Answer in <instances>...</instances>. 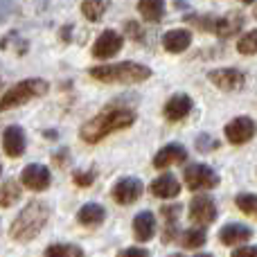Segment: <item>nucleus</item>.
<instances>
[{
	"mask_svg": "<svg viewBox=\"0 0 257 257\" xmlns=\"http://www.w3.org/2000/svg\"><path fill=\"white\" fill-rule=\"evenodd\" d=\"M50 169L45 165H27L25 169L21 172V183L32 192H43L50 187Z\"/></svg>",
	"mask_w": 257,
	"mask_h": 257,
	"instance_id": "nucleus-7",
	"label": "nucleus"
},
{
	"mask_svg": "<svg viewBox=\"0 0 257 257\" xmlns=\"http://www.w3.org/2000/svg\"><path fill=\"white\" fill-rule=\"evenodd\" d=\"M48 212H50L48 205L41 203V201L30 203L16 219H14L12 228H9L12 237L16 241H32L41 232V228L48 223Z\"/></svg>",
	"mask_w": 257,
	"mask_h": 257,
	"instance_id": "nucleus-3",
	"label": "nucleus"
},
{
	"mask_svg": "<svg viewBox=\"0 0 257 257\" xmlns=\"http://www.w3.org/2000/svg\"><path fill=\"white\" fill-rule=\"evenodd\" d=\"M140 196H142V183L133 176L122 178V181H117L115 187H113V199H115V203H120V205L136 203Z\"/></svg>",
	"mask_w": 257,
	"mask_h": 257,
	"instance_id": "nucleus-11",
	"label": "nucleus"
},
{
	"mask_svg": "<svg viewBox=\"0 0 257 257\" xmlns=\"http://www.w3.org/2000/svg\"><path fill=\"white\" fill-rule=\"evenodd\" d=\"M106 9H108V3H97V0H86V3H81V14L93 23L99 21Z\"/></svg>",
	"mask_w": 257,
	"mask_h": 257,
	"instance_id": "nucleus-25",
	"label": "nucleus"
},
{
	"mask_svg": "<svg viewBox=\"0 0 257 257\" xmlns=\"http://www.w3.org/2000/svg\"><path fill=\"white\" fill-rule=\"evenodd\" d=\"M151 194L158 196V199H176L178 192H181V183L172 176V174H163L151 183Z\"/></svg>",
	"mask_w": 257,
	"mask_h": 257,
	"instance_id": "nucleus-15",
	"label": "nucleus"
},
{
	"mask_svg": "<svg viewBox=\"0 0 257 257\" xmlns=\"http://www.w3.org/2000/svg\"><path fill=\"white\" fill-rule=\"evenodd\" d=\"M169 257H185V255H181V253H178V255H169Z\"/></svg>",
	"mask_w": 257,
	"mask_h": 257,
	"instance_id": "nucleus-35",
	"label": "nucleus"
},
{
	"mask_svg": "<svg viewBox=\"0 0 257 257\" xmlns=\"http://www.w3.org/2000/svg\"><path fill=\"white\" fill-rule=\"evenodd\" d=\"M237 208L241 212L257 217V194H239L237 196Z\"/></svg>",
	"mask_w": 257,
	"mask_h": 257,
	"instance_id": "nucleus-27",
	"label": "nucleus"
},
{
	"mask_svg": "<svg viewBox=\"0 0 257 257\" xmlns=\"http://www.w3.org/2000/svg\"><path fill=\"white\" fill-rule=\"evenodd\" d=\"M122 43H124V39H122V34H117L115 30L102 32L99 39L95 41V45H93V57H97V59L115 57V54L122 50Z\"/></svg>",
	"mask_w": 257,
	"mask_h": 257,
	"instance_id": "nucleus-9",
	"label": "nucleus"
},
{
	"mask_svg": "<svg viewBox=\"0 0 257 257\" xmlns=\"http://www.w3.org/2000/svg\"><path fill=\"white\" fill-rule=\"evenodd\" d=\"M196 257H212V255H196Z\"/></svg>",
	"mask_w": 257,
	"mask_h": 257,
	"instance_id": "nucleus-36",
	"label": "nucleus"
},
{
	"mask_svg": "<svg viewBox=\"0 0 257 257\" xmlns=\"http://www.w3.org/2000/svg\"><path fill=\"white\" fill-rule=\"evenodd\" d=\"M185 185L190 187L192 192L194 190H210V187L219 185V176L214 169H210L208 165H190L185 167Z\"/></svg>",
	"mask_w": 257,
	"mask_h": 257,
	"instance_id": "nucleus-5",
	"label": "nucleus"
},
{
	"mask_svg": "<svg viewBox=\"0 0 257 257\" xmlns=\"http://www.w3.org/2000/svg\"><path fill=\"white\" fill-rule=\"evenodd\" d=\"M72 181H75V185H79V187H88V185H93V181H95V172L93 169H90V172H75Z\"/></svg>",
	"mask_w": 257,
	"mask_h": 257,
	"instance_id": "nucleus-29",
	"label": "nucleus"
},
{
	"mask_svg": "<svg viewBox=\"0 0 257 257\" xmlns=\"http://www.w3.org/2000/svg\"><path fill=\"white\" fill-rule=\"evenodd\" d=\"M117 257H151V255H149V250L136 248V246H133V248H124Z\"/></svg>",
	"mask_w": 257,
	"mask_h": 257,
	"instance_id": "nucleus-31",
	"label": "nucleus"
},
{
	"mask_svg": "<svg viewBox=\"0 0 257 257\" xmlns=\"http://www.w3.org/2000/svg\"><path fill=\"white\" fill-rule=\"evenodd\" d=\"M104 217H106V210H104L102 205L86 203L84 208L79 210V214H77V221H79L81 226H86V228H95V226H99V223L104 221Z\"/></svg>",
	"mask_w": 257,
	"mask_h": 257,
	"instance_id": "nucleus-20",
	"label": "nucleus"
},
{
	"mask_svg": "<svg viewBox=\"0 0 257 257\" xmlns=\"http://www.w3.org/2000/svg\"><path fill=\"white\" fill-rule=\"evenodd\" d=\"M253 16L257 18V5H255V7H253Z\"/></svg>",
	"mask_w": 257,
	"mask_h": 257,
	"instance_id": "nucleus-34",
	"label": "nucleus"
},
{
	"mask_svg": "<svg viewBox=\"0 0 257 257\" xmlns=\"http://www.w3.org/2000/svg\"><path fill=\"white\" fill-rule=\"evenodd\" d=\"M0 174H3V165H0Z\"/></svg>",
	"mask_w": 257,
	"mask_h": 257,
	"instance_id": "nucleus-37",
	"label": "nucleus"
},
{
	"mask_svg": "<svg viewBox=\"0 0 257 257\" xmlns=\"http://www.w3.org/2000/svg\"><path fill=\"white\" fill-rule=\"evenodd\" d=\"M90 77L104 84H140L151 77V70L142 63L122 61L113 63V66H97L90 68Z\"/></svg>",
	"mask_w": 257,
	"mask_h": 257,
	"instance_id": "nucleus-2",
	"label": "nucleus"
},
{
	"mask_svg": "<svg viewBox=\"0 0 257 257\" xmlns=\"http://www.w3.org/2000/svg\"><path fill=\"white\" fill-rule=\"evenodd\" d=\"M133 122H136V111H131V108H108L81 126V140L95 145L102 138L111 136L113 131L131 126Z\"/></svg>",
	"mask_w": 257,
	"mask_h": 257,
	"instance_id": "nucleus-1",
	"label": "nucleus"
},
{
	"mask_svg": "<svg viewBox=\"0 0 257 257\" xmlns=\"http://www.w3.org/2000/svg\"><path fill=\"white\" fill-rule=\"evenodd\" d=\"M3 149L9 158H18L25 154V131L18 124H12L3 133Z\"/></svg>",
	"mask_w": 257,
	"mask_h": 257,
	"instance_id": "nucleus-12",
	"label": "nucleus"
},
{
	"mask_svg": "<svg viewBox=\"0 0 257 257\" xmlns=\"http://www.w3.org/2000/svg\"><path fill=\"white\" fill-rule=\"evenodd\" d=\"M205 230L203 228H190V230H185L183 232V239H181V244L185 246V248H201V246L205 244Z\"/></svg>",
	"mask_w": 257,
	"mask_h": 257,
	"instance_id": "nucleus-24",
	"label": "nucleus"
},
{
	"mask_svg": "<svg viewBox=\"0 0 257 257\" xmlns=\"http://www.w3.org/2000/svg\"><path fill=\"white\" fill-rule=\"evenodd\" d=\"M160 212H163V217L167 219V228H174V223H176V219H178V212H181V205H165L163 210H160Z\"/></svg>",
	"mask_w": 257,
	"mask_h": 257,
	"instance_id": "nucleus-28",
	"label": "nucleus"
},
{
	"mask_svg": "<svg viewBox=\"0 0 257 257\" xmlns=\"http://www.w3.org/2000/svg\"><path fill=\"white\" fill-rule=\"evenodd\" d=\"M48 93V81L45 79H25L18 81L14 88H9L7 93L0 97V111H9V108H16L21 104L30 102L34 97Z\"/></svg>",
	"mask_w": 257,
	"mask_h": 257,
	"instance_id": "nucleus-4",
	"label": "nucleus"
},
{
	"mask_svg": "<svg viewBox=\"0 0 257 257\" xmlns=\"http://www.w3.org/2000/svg\"><path fill=\"white\" fill-rule=\"evenodd\" d=\"M208 79L221 90H239L246 84V75L239 68H219L210 72Z\"/></svg>",
	"mask_w": 257,
	"mask_h": 257,
	"instance_id": "nucleus-8",
	"label": "nucleus"
},
{
	"mask_svg": "<svg viewBox=\"0 0 257 257\" xmlns=\"http://www.w3.org/2000/svg\"><path fill=\"white\" fill-rule=\"evenodd\" d=\"M21 199V187L14 181L0 183V208H12L16 201Z\"/></svg>",
	"mask_w": 257,
	"mask_h": 257,
	"instance_id": "nucleus-22",
	"label": "nucleus"
},
{
	"mask_svg": "<svg viewBox=\"0 0 257 257\" xmlns=\"http://www.w3.org/2000/svg\"><path fill=\"white\" fill-rule=\"evenodd\" d=\"M253 237V230L248 226H241V223H228L219 230V239L226 246H235V244H244Z\"/></svg>",
	"mask_w": 257,
	"mask_h": 257,
	"instance_id": "nucleus-16",
	"label": "nucleus"
},
{
	"mask_svg": "<svg viewBox=\"0 0 257 257\" xmlns=\"http://www.w3.org/2000/svg\"><path fill=\"white\" fill-rule=\"evenodd\" d=\"M126 30L131 32V36H133L136 41H138V39H142V30L136 25V23H126Z\"/></svg>",
	"mask_w": 257,
	"mask_h": 257,
	"instance_id": "nucleus-33",
	"label": "nucleus"
},
{
	"mask_svg": "<svg viewBox=\"0 0 257 257\" xmlns=\"http://www.w3.org/2000/svg\"><path fill=\"white\" fill-rule=\"evenodd\" d=\"M45 257H84V250L72 244H52L45 250Z\"/></svg>",
	"mask_w": 257,
	"mask_h": 257,
	"instance_id": "nucleus-23",
	"label": "nucleus"
},
{
	"mask_svg": "<svg viewBox=\"0 0 257 257\" xmlns=\"http://www.w3.org/2000/svg\"><path fill=\"white\" fill-rule=\"evenodd\" d=\"M133 235H136L138 241H149L156 235V217L149 210L140 212L133 219Z\"/></svg>",
	"mask_w": 257,
	"mask_h": 257,
	"instance_id": "nucleus-18",
	"label": "nucleus"
},
{
	"mask_svg": "<svg viewBox=\"0 0 257 257\" xmlns=\"http://www.w3.org/2000/svg\"><path fill=\"white\" fill-rule=\"evenodd\" d=\"M192 111V99L187 95H174L167 104H165V117L169 122H178L183 117H187Z\"/></svg>",
	"mask_w": 257,
	"mask_h": 257,
	"instance_id": "nucleus-17",
	"label": "nucleus"
},
{
	"mask_svg": "<svg viewBox=\"0 0 257 257\" xmlns=\"http://www.w3.org/2000/svg\"><path fill=\"white\" fill-rule=\"evenodd\" d=\"M237 50L241 54H257V30H250L237 41Z\"/></svg>",
	"mask_w": 257,
	"mask_h": 257,
	"instance_id": "nucleus-26",
	"label": "nucleus"
},
{
	"mask_svg": "<svg viewBox=\"0 0 257 257\" xmlns=\"http://www.w3.org/2000/svg\"><path fill=\"white\" fill-rule=\"evenodd\" d=\"M232 257H257V246H244V248H237Z\"/></svg>",
	"mask_w": 257,
	"mask_h": 257,
	"instance_id": "nucleus-32",
	"label": "nucleus"
},
{
	"mask_svg": "<svg viewBox=\"0 0 257 257\" xmlns=\"http://www.w3.org/2000/svg\"><path fill=\"white\" fill-rule=\"evenodd\" d=\"M190 219L199 226H208L217 219V205L210 196H194L190 203Z\"/></svg>",
	"mask_w": 257,
	"mask_h": 257,
	"instance_id": "nucleus-10",
	"label": "nucleus"
},
{
	"mask_svg": "<svg viewBox=\"0 0 257 257\" xmlns=\"http://www.w3.org/2000/svg\"><path fill=\"white\" fill-rule=\"evenodd\" d=\"M192 45V34L187 30H169L163 36V48L167 52H183Z\"/></svg>",
	"mask_w": 257,
	"mask_h": 257,
	"instance_id": "nucleus-19",
	"label": "nucleus"
},
{
	"mask_svg": "<svg viewBox=\"0 0 257 257\" xmlns=\"http://www.w3.org/2000/svg\"><path fill=\"white\" fill-rule=\"evenodd\" d=\"M219 147V142L214 140V138H210V136H199V142H196V149L199 151H210V149H217Z\"/></svg>",
	"mask_w": 257,
	"mask_h": 257,
	"instance_id": "nucleus-30",
	"label": "nucleus"
},
{
	"mask_svg": "<svg viewBox=\"0 0 257 257\" xmlns=\"http://www.w3.org/2000/svg\"><path fill=\"white\" fill-rule=\"evenodd\" d=\"M223 133H226V138L232 142V145H244V142H248L250 138H255L257 124H255L253 117L239 115V117L228 122L226 128H223Z\"/></svg>",
	"mask_w": 257,
	"mask_h": 257,
	"instance_id": "nucleus-6",
	"label": "nucleus"
},
{
	"mask_svg": "<svg viewBox=\"0 0 257 257\" xmlns=\"http://www.w3.org/2000/svg\"><path fill=\"white\" fill-rule=\"evenodd\" d=\"M187 158V151L185 147L181 145H167L154 156V167L156 169H165L169 165H176V163H183Z\"/></svg>",
	"mask_w": 257,
	"mask_h": 257,
	"instance_id": "nucleus-14",
	"label": "nucleus"
},
{
	"mask_svg": "<svg viewBox=\"0 0 257 257\" xmlns=\"http://www.w3.org/2000/svg\"><path fill=\"white\" fill-rule=\"evenodd\" d=\"M138 12H140V16L145 21L158 23L165 16V3H160V0H142V3H138Z\"/></svg>",
	"mask_w": 257,
	"mask_h": 257,
	"instance_id": "nucleus-21",
	"label": "nucleus"
},
{
	"mask_svg": "<svg viewBox=\"0 0 257 257\" xmlns=\"http://www.w3.org/2000/svg\"><path fill=\"white\" fill-rule=\"evenodd\" d=\"M241 30H244V16H239V14H228V16L212 21V32L219 39H228V36L237 34Z\"/></svg>",
	"mask_w": 257,
	"mask_h": 257,
	"instance_id": "nucleus-13",
	"label": "nucleus"
}]
</instances>
